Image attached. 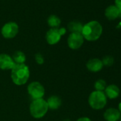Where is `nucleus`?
<instances>
[{"label": "nucleus", "instance_id": "obj_1", "mask_svg": "<svg viewBox=\"0 0 121 121\" xmlns=\"http://www.w3.org/2000/svg\"><path fill=\"white\" fill-rule=\"evenodd\" d=\"M103 33V26L98 21H91L83 25L81 34L88 41H95Z\"/></svg>", "mask_w": 121, "mask_h": 121}, {"label": "nucleus", "instance_id": "obj_2", "mask_svg": "<svg viewBox=\"0 0 121 121\" xmlns=\"http://www.w3.org/2000/svg\"><path fill=\"white\" fill-rule=\"evenodd\" d=\"M30 77V71L28 66L24 64H15L11 70V78L17 86H22L27 83Z\"/></svg>", "mask_w": 121, "mask_h": 121}, {"label": "nucleus", "instance_id": "obj_3", "mask_svg": "<svg viewBox=\"0 0 121 121\" xmlns=\"http://www.w3.org/2000/svg\"><path fill=\"white\" fill-rule=\"evenodd\" d=\"M90 107L95 110L103 109L108 103V98L103 91H93L88 96V99Z\"/></svg>", "mask_w": 121, "mask_h": 121}, {"label": "nucleus", "instance_id": "obj_4", "mask_svg": "<svg viewBox=\"0 0 121 121\" xmlns=\"http://www.w3.org/2000/svg\"><path fill=\"white\" fill-rule=\"evenodd\" d=\"M48 110V107L47 102L43 98L33 100L29 105L30 114L36 119H40L45 116Z\"/></svg>", "mask_w": 121, "mask_h": 121}, {"label": "nucleus", "instance_id": "obj_5", "mask_svg": "<svg viewBox=\"0 0 121 121\" xmlns=\"http://www.w3.org/2000/svg\"><path fill=\"white\" fill-rule=\"evenodd\" d=\"M27 92L33 100L41 99L45 95V88L41 83L34 81L28 85Z\"/></svg>", "mask_w": 121, "mask_h": 121}, {"label": "nucleus", "instance_id": "obj_6", "mask_svg": "<svg viewBox=\"0 0 121 121\" xmlns=\"http://www.w3.org/2000/svg\"><path fill=\"white\" fill-rule=\"evenodd\" d=\"M19 32V26L17 23L10 22L6 23L1 29L2 35L4 38L10 39L14 38Z\"/></svg>", "mask_w": 121, "mask_h": 121}, {"label": "nucleus", "instance_id": "obj_7", "mask_svg": "<svg viewBox=\"0 0 121 121\" xmlns=\"http://www.w3.org/2000/svg\"><path fill=\"white\" fill-rule=\"evenodd\" d=\"M84 38L81 34L78 33H71L67 39V43L69 47L72 50H77L80 48L83 43Z\"/></svg>", "mask_w": 121, "mask_h": 121}, {"label": "nucleus", "instance_id": "obj_8", "mask_svg": "<svg viewBox=\"0 0 121 121\" xmlns=\"http://www.w3.org/2000/svg\"><path fill=\"white\" fill-rule=\"evenodd\" d=\"M60 39H61V35L60 34L58 28L51 29L46 32V40L49 45H55L58 43Z\"/></svg>", "mask_w": 121, "mask_h": 121}, {"label": "nucleus", "instance_id": "obj_9", "mask_svg": "<svg viewBox=\"0 0 121 121\" xmlns=\"http://www.w3.org/2000/svg\"><path fill=\"white\" fill-rule=\"evenodd\" d=\"M14 65L15 64L12 56L6 53L0 54V69L3 71L12 70Z\"/></svg>", "mask_w": 121, "mask_h": 121}, {"label": "nucleus", "instance_id": "obj_10", "mask_svg": "<svg viewBox=\"0 0 121 121\" xmlns=\"http://www.w3.org/2000/svg\"><path fill=\"white\" fill-rule=\"evenodd\" d=\"M87 69L93 73H97L100 71L103 68V64L101 59L98 58H93L89 59L86 63Z\"/></svg>", "mask_w": 121, "mask_h": 121}, {"label": "nucleus", "instance_id": "obj_11", "mask_svg": "<svg viewBox=\"0 0 121 121\" xmlns=\"http://www.w3.org/2000/svg\"><path fill=\"white\" fill-rule=\"evenodd\" d=\"M121 113L115 108H109L103 113V118L105 121H119Z\"/></svg>", "mask_w": 121, "mask_h": 121}, {"label": "nucleus", "instance_id": "obj_12", "mask_svg": "<svg viewBox=\"0 0 121 121\" xmlns=\"http://www.w3.org/2000/svg\"><path fill=\"white\" fill-rule=\"evenodd\" d=\"M103 92L108 99L114 100L119 97L120 94V89L115 84H110L106 86Z\"/></svg>", "mask_w": 121, "mask_h": 121}, {"label": "nucleus", "instance_id": "obj_13", "mask_svg": "<svg viewBox=\"0 0 121 121\" xmlns=\"http://www.w3.org/2000/svg\"><path fill=\"white\" fill-rule=\"evenodd\" d=\"M105 16L108 20L113 21L121 17V11L115 5H110L105 10Z\"/></svg>", "mask_w": 121, "mask_h": 121}, {"label": "nucleus", "instance_id": "obj_14", "mask_svg": "<svg viewBox=\"0 0 121 121\" xmlns=\"http://www.w3.org/2000/svg\"><path fill=\"white\" fill-rule=\"evenodd\" d=\"M46 102H47L48 109L53 110L58 109L62 103V100H61V99H60V98L59 96L55 95L50 96L47 99Z\"/></svg>", "mask_w": 121, "mask_h": 121}, {"label": "nucleus", "instance_id": "obj_15", "mask_svg": "<svg viewBox=\"0 0 121 121\" xmlns=\"http://www.w3.org/2000/svg\"><path fill=\"white\" fill-rule=\"evenodd\" d=\"M12 60L15 64H24L26 62V57L24 52L21 51H17L12 55Z\"/></svg>", "mask_w": 121, "mask_h": 121}, {"label": "nucleus", "instance_id": "obj_16", "mask_svg": "<svg viewBox=\"0 0 121 121\" xmlns=\"http://www.w3.org/2000/svg\"><path fill=\"white\" fill-rule=\"evenodd\" d=\"M83 27V25L82 24V23L77 22V21L71 22L68 24V29L71 33L81 34Z\"/></svg>", "mask_w": 121, "mask_h": 121}, {"label": "nucleus", "instance_id": "obj_17", "mask_svg": "<svg viewBox=\"0 0 121 121\" xmlns=\"http://www.w3.org/2000/svg\"><path fill=\"white\" fill-rule=\"evenodd\" d=\"M60 22H61V21H60V18L56 15H51L47 20V23L51 29L58 28L60 26Z\"/></svg>", "mask_w": 121, "mask_h": 121}, {"label": "nucleus", "instance_id": "obj_18", "mask_svg": "<svg viewBox=\"0 0 121 121\" xmlns=\"http://www.w3.org/2000/svg\"><path fill=\"white\" fill-rule=\"evenodd\" d=\"M107 83L104 79H98L95 83H94V88L95 91H104L106 86H107Z\"/></svg>", "mask_w": 121, "mask_h": 121}, {"label": "nucleus", "instance_id": "obj_19", "mask_svg": "<svg viewBox=\"0 0 121 121\" xmlns=\"http://www.w3.org/2000/svg\"><path fill=\"white\" fill-rule=\"evenodd\" d=\"M101 60L103 62V66H107V67L112 66L113 64H114V61H115L114 58L112 56H110V55L105 56L103 58V59H101Z\"/></svg>", "mask_w": 121, "mask_h": 121}, {"label": "nucleus", "instance_id": "obj_20", "mask_svg": "<svg viewBox=\"0 0 121 121\" xmlns=\"http://www.w3.org/2000/svg\"><path fill=\"white\" fill-rule=\"evenodd\" d=\"M35 60L39 65H42L44 63V58L43 55L40 53H37L35 54Z\"/></svg>", "mask_w": 121, "mask_h": 121}, {"label": "nucleus", "instance_id": "obj_21", "mask_svg": "<svg viewBox=\"0 0 121 121\" xmlns=\"http://www.w3.org/2000/svg\"><path fill=\"white\" fill-rule=\"evenodd\" d=\"M115 6L121 11V0H115Z\"/></svg>", "mask_w": 121, "mask_h": 121}, {"label": "nucleus", "instance_id": "obj_22", "mask_svg": "<svg viewBox=\"0 0 121 121\" xmlns=\"http://www.w3.org/2000/svg\"><path fill=\"white\" fill-rule=\"evenodd\" d=\"M76 121H92V120L88 117H79L78 119H77Z\"/></svg>", "mask_w": 121, "mask_h": 121}, {"label": "nucleus", "instance_id": "obj_23", "mask_svg": "<svg viewBox=\"0 0 121 121\" xmlns=\"http://www.w3.org/2000/svg\"><path fill=\"white\" fill-rule=\"evenodd\" d=\"M58 31H59L60 34L61 35V36H64V34H66V29L65 28H64V27L58 29Z\"/></svg>", "mask_w": 121, "mask_h": 121}, {"label": "nucleus", "instance_id": "obj_24", "mask_svg": "<svg viewBox=\"0 0 121 121\" xmlns=\"http://www.w3.org/2000/svg\"><path fill=\"white\" fill-rule=\"evenodd\" d=\"M117 110H119V112L121 113V101L118 103V105H117Z\"/></svg>", "mask_w": 121, "mask_h": 121}, {"label": "nucleus", "instance_id": "obj_25", "mask_svg": "<svg viewBox=\"0 0 121 121\" xmlns=\"http://www.w3.org/2000/svg\"><path fill=\"white\" fill-rule=\"evenodd\" d=\"M119 121H121V117H120V120Z\"/></svg>", "mask_w": 121, "mask_h": 121}]
</instances>
